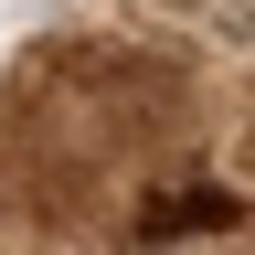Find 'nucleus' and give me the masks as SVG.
Returning <instances> with one entry per match:
<instances>
[{
  "mask_svg": "<svg viewBox=\"0 0 255 255\" xmlns=\"http://www.w3.org/2000/svg\"><path fill=\"white\" fill-rule=\"evenodd\" d=\"M213 255H223V245H213ZM234 255H255V245H234Z\"/></svg>",
  "mask_w": 255,
  "mask_h": 255,
  "instance_id": "f257e3e1",
  "label": "nucleus"
}]
</instances>
